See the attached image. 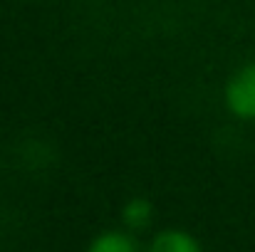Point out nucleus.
I'll use <instances>...</instances> for the list:
<instances>
[{
	"instance_id": "1",
	"label": "nucleus",
	"mask_w": 255,
	"mask_h": 252,
	"mask_svg": "<svg viewBox=\"0 0 255 252\" xmlns=\"http://www.w3.org/2000/svg\"><path fill=\"white\" fill-rule=\"evenodd\" d=\"M226 106L233 116L253 121L255 119V62L241 67L226 84Z\"/></svg>"
},
{
	"instance_id": "2",
	"label": "nucleus",
	"mask_w": 255,
	"mask_h": 252,
	"mask_svg": "<svg viewBox=\"0 0 255 252\" xmlns=\"http://www.w3.org/2000/svg\"><path fill=\"white\" fill-rule=\"evenodd\" d=\"M149 252H203L198 240L186 233V230H164L159 233L151 245H149Z\"/></svg>"
},
{
	"instance_id": "3",
	"label": "nucleus",
	"mask_w": 255,
	"mask_h": 252,
	"mask_svg": "<svg viewBox=\"0 0 255 252\" xmlns=\"http://www.w3.org/2000/svg\"><path fill=\"white\" fill-rule=\"evenodd\" d=\"M151 218H154V205H151L149 198L136 195V198L127 200V205L122 208V220H124V225H127L129 230H141V228H146V225L151 223Z\"/></svg>"
},
{
	"instance_id": "4",
	"label": "nucleus",
	"mask_w": 255,
	"mask_h": 252,
	"mask_svg": "<svg viewBox=\"0 0 255 252\" xmlns=\"http://www.w3.org/2000/svg\"><path fill=\"white\" fill-rule=\"evenodd\" d=\"M87 252H139V248L129 235L119 230H107L89 243Z\"/></svg>"
}]
</instances>
